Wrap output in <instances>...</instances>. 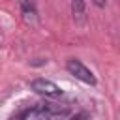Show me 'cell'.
Returning <instances> with one entry per match:
<instances>
[{
	"label": "cell",
	"mask_w": 120,
	"mask_h": 120,
	"mask_svg": "<svg viewBox=\"0 0 120 120\" xmlns=\"http://www.w3.org/2000/svg\"><path fill=\"white\" fill-rule=\"evenodd\" d=\"M30 88H32L36 94L45 96V98H58V96H62L60 86L54 84V82L49 81V79H34V81L30 82Z\"/></svg>",
	"instance_id": "obj_3"
},
{
	"label": "cell",
	"mask_w": 120,
	"mask_h": 120,
	"mask_svg": "<svg viewBox=\"0 0 120 120\" xmlns=\"http://www.w3.org/2000/svg\"><path fill=\"white\" fill-rule=\"evenodd\" d=\"M92 2H94V6H98V8H103L107 0H92Z\"/></svg>",
	"instance_id": "obj_8"
},
{
	"label": "cell",
	"mask_w": 120,
	"mask_h": 120,
	"mask_svg": "<svg viewBox=\"0 0 120 120\" xmlns=\"http://www.w3.org/2000/svg\"><path fill=\"white\" fill-rule=\"evenodd\" d=\"M21 11H22V17L26 22H34L38 19V11H36V6L32 4V0H21Z\"/></svg>",
	"instance_id": "obj_4"
},
{
	"label": "cell",
	"mask_w": 120,
	"mask_h": 120,
	"mask_svg": "<svg viewBox=\"0 0 120 120\" xmlns=\"http://www.w3.org/2000/svg\"><path fill=\"white\" fill-rule=\"evenodd\" d=\"M71 13H73V19L81 22L84 19V2L82 0H73L71 2Z\"/></svg>",
	"instance_id": "obj_5"
},
{
	"label": "cell",
	"mask_w": 120,
	"mask_h": 120,
	"mask_svg": "<svg viewBox=\"0 0 120 120\" xmlns=\"http://www.w3.org/2000/svg\"><path fill=\"white\" fill-rule=\"evenodd\" d=\"M32 114H36L41 120H64L69 114V107H60L54 103H45V105H38L36 109H32Z\"/></svg>",
	"instance_id": "obj_1"
},
{
	"label": "cell",
	"mask_w": 120,
	"mask_h": 120,
	"mask_svg": "<svg viewBox=\"0 0 120 120\" xmlns=\"http://www.w3.org/2000/svg\"><path fill=\"white\" fill-rule=\"evenodd\" d=\"M28 116H32V109H26V111H22V112L11 116V120H24V118H28Z\"/></svg>",
	"instance_id": "obj_6"
},
{
	"label": "cell",
	"mask_w": 120,
	"mask_h": 120,
	"mask_svg": "<svg viewBox=\"0 0 120 120\" xmlns=\"http://www.w3.org/2000/svg\"><path fill=\"white\" fill-rule=\"evenodd\" d=\"M86 118V112H81V114H75L73 118H69V120H84Z\"/></svg>",
	"instance_id": "obj_7"
},
{
	"label": "cell",
	"mask_w": 120,
	"mask_h": 120,
	"mask_svg": "<svg viewBox=\"0 0 120 120\" xmlns=\"http://www.w3.org/2000/svg\"><path fill=\"white\" fill-rule=\"evenodd\" d=\"M66 69H68L75 79H79V81H82V82H86V84H90V86L96 84V77H94V73H92L81 60H77V58H69V60L66 62Z\"/></svg>",
	"instance_id": "obj_2"
}]
</instances>
